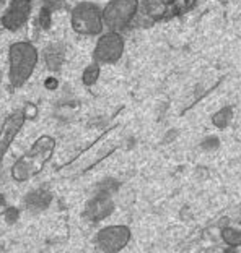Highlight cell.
<instances>
[{
    "label": "cell",
    "mask_w": 241,
    "mask_h": 253,
    "mask_svg": "<svg viewBox=\"0 0 241 253\" xmlns=\"http://www.w3.org/2000/svg\"><path fill=\"white\" fill-rule=\"evenodd\" d=\"M3 216H5V221H7L8 224H13V222L18 221L20 212H18V210H16V208H10V206H8V210L5 211Z\"/></svg>",
    "instance_id": "12"
},
{
    "label": "cell",
    "mask_w": 241,
    "mask_h": 253,
    "mask_svg": "<svg viewBox=\"0 0 241 253\" xmlns=\"http://www.w3.org/2000/svg\"><path fill=\"white\" fill-rule=\"evenodd\" d=\"M51 201H53V193L43 188L33 190L25 198L26 206H30L31 210H46L51 205Z\"/></svg>",
    "instance_id": "10"
},
{
    "label": "cell",
    "mask_w": 241,
    "mask_h": 253,
    "mask_svg": "<svg viewBox=\"0 0 241 253\" xmlns=\"http://www.w3.org/2000/svg\"><path fill=\"white\" fill-rule=\"evenodd\" d=\"M62 3V0H44V7L49 8V7H59V5Z\"/></svg>",
    "instance_id": "15"
},
{
    "label": "cell",
    "mask_w": 241,
    "mask_h": 253,
    "mask_svg": "<svg viewBox=\"0 0 241 253\" xmlns=\"http://www.w3.org/2000/svg\"><path fill=\"white\" fill-rule=\"evenodd\" d=\"M56 149V140L49 135L39 136L33 146L11 166V179L15 182H26L38 175L44 166L53 158Z\"/></svg>",
    "instance_id": "1"
},
{
    "label": "cell",
    "mask_w": 241,
    "mask_h": 253,
    "mask_svg": "<svg viewBox=\"0 0 241 253\" xmlns=\"http://www.w3.org/2000/svg\"><path fill=\"white\" fill-rule=\"evenodd\" d=\"M100 65L96 62L93 63H90V65L85 68L83 70V75H82V82L85 86H93L96 82H98V78H100Z\"/></svg>",
    "instance_id": "11"
},
{
    "label": "cell",
    "mask_w": 241,
    "mask_h": 253,
    "mask_svg": "<svg viewBox=\"0 0 241 253\" xmlns=\"http://www.w3.org/2000/svg\"><path fill=\"white\" fill-rule=\"evenodd\" d=\"M113 210H114V203L111 197H108V195H95L87 203L85 217H87L88 221L100 222L105 219V217L110 216Z\"/></svg>",
    "instance_id": "8"
},
{
    "label": "cell",
    "mask_w": 241,
    "mask_h": 253,
    "mask_svg": "<svg viewBox=\"0 0 241 253\" xmlns=\"http://www.w3.org/2000/svg\"><path fill=\"white\" fill-rule=\"evenodd\" d=\"M139 8L137 0H111L103 10V23L111 31L118 33L125 28L134 18Z\"/></svg>",
    "instance_id": "4"
},
{
    "label": "cell",
    "mask_w": 241,
    "mask_h": 253,
    "mask_svg": "<svg viewBox=\"0 0 241 253\" xmlns=\"http://www.w3.org/2000/svg\"><path fill=\"white\" fill-rule=\"evenodd\" d=\"M31 13L30 0H10V5L2 15V26L8 31H16L26 25Z\"/></svg>",
    "instance_id": "7"
},
{
    "label": "cell",
    "mask_w": 241,
    "mask_h": 253,
    "mask_svg": "<svg viewBox=\"0 0 241 253\" xmlns=\"http://www.w3.org/2000/svg\"><path fill=\"white\" fill-rule=\"evenodd\" d=\"M124 54V39L119 33L108 31L101 34L93 50V59L96 63H114Z\"/></svg>",
    "instance_id": "5"
},
{
    "label": "cell",
    "mask_w": 241,
    "mask_h": 253,
    "mask_svg": "<svg viewBox=\"0 0 241 253\" xmlns=\"http://www.w3.org/2000/svg\"><path fill=\"white\" fill-rule=\"evenodd\" d=\"M5 154H7V149L0 148V169H2V164H3V158H5Z\"/></svg>",
    "instance_id": "16"
},
{
    "label": "cell",
    "mask_w": 241,
    "mask_h": 253,
    "mask_svg": "<svg viewBox=\"0 0 241 253\" xmlns=\"http://www.w3.org/2000/svg\"><path fill=\"white\" fill-rule=\"evenodd\" d=\"M44 62L48 65L49 70L57 72L60 70V67L64 65L65 62V49L62 47L60 44H49L48 47L44 49Z\"/></svg>",
    "instance_id": "9"
},
{
    "label": "cell",
    "mask_w": 241,
    "mask_h": 253,
    "mask_svg": "<svg viewBox=\"0 0 241 253\" xmlns=\"http://www.w3.org/2000/svg\"><path fill=\"white\" fill-rule=\"evenodd\" d=\"M70 23L73 31L85 36H96L103 31V10L98 5L82 2L77 3L70 11Z\"/></svg>",
    "instance_id": "3"
},
{
    "label": "cell",
    "mask_w": 241,
    "mask_h": 253,
    "mask_svg": "<svg viewBox=\"0 0 241 253\" xmlns=\"http://www.w3.org/2000/svg\"><path fill=\"white\" fill-rule=\"evenodd\" d=\"M39 21L43 23V26H44V28H48V26H49V8L43 7L41 15H39Z\"/></svg>",
    "instance_id": "13"
},
{
    "label": "cell",
    "mask_w": 241,
    "mask_h": 253,
    "mask_svg": "<svg viewBox=\"0 0 241 253\" xmlns=\"http://www.w3.org/2000/svg\"><path fill=\"white\" fill-rule=\"evenodd\" d=\"M3 3V0H0V5H2Z\"/></svg>",
    "instance_id": "17"
},
{
    "label": "cell",
    "mask_w": 241,
    "mask_h": 253,
    "mask_svg": "<svg viewBox=\"0 0 241 253\" xmlns=\"http://www.w3.org/2000/svg\"><path fill=\"white\" fill-rule=\"evenodd\" d=\"M8 210V205H7V200L2 193H0V214H5V211Z\"/></svg>",
    "instance_id": "14"
},
{
    "label": "cell",
    "mask_w": 241,
    "mask_h": 253,
    "mask_svg": "<svg viewBox=\"0 0 241 253\" xmlns=\"http://www.w3.org/2000/svg\"><path fill=\"white\" fill-rule=\"evenodd\" d=\"M130 240V231L125 226H108L96 235V244L105 253H118Z\"/></svg>",
    "instance_id": "6"
},
{
    "label": "cell",
    "mask_w": 241,
    "mask_h": 253,
    "mask_svg": "<svg viewBox=\"0 0 241 253\" xmlns=\"http://www.w3.org/2000/svg\"><path fill=\"white\" fill-rule=\"evenodd\" d=\"M30 2H33V0H30Z\"/></svg>",
    "instance_id": "18"
},
{
    "label": "cell",
    "mask_w": 241,
    "mask_h": 253,
    "mask_svg": "<svg viewBox=\"0 0 241 253\" xmlns=\"http://www.w3.org/2000/svg\"><path fill=\"white\" fill-rule=\"evenodd\" d=\"M38 49L31 42H15L8 49V80L13 88H21L38 65Z\"/></svg>",
    "instance_id": "2"
}]
</instances>
